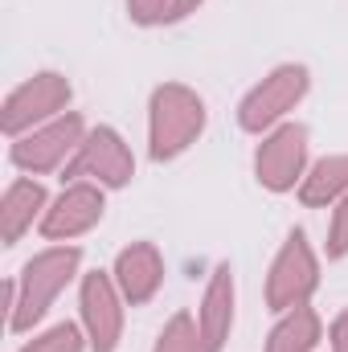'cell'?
<instances>
[{"label":"cell","instance_id":"obj_1","mask_svg":"<svg viewBox=\"0 0 348 352\" xmlns=\"http://www.w3.org/2000/svg\"><path fill=\"white\" fill-rule=\"evenodd\" d=\"M74 250H66V254H45V258H37V263H29L25 270V283H29V295H25V303H21V311L12 316V324L21 328V324H29V320H37L41 311H45V303H50V295L70 278V266H74Z\"/></svg>","mask_w":348,"mask_h":352},{"label":"cell","instance_id":"obj_2","mask_svg":"<svg viewBox=\"0 0 348 352\" xmlns=\"http://www.w3.org/2000/svg\"><path fill=\"white\" fill-rule=\"evenodd\" d=\"M156 107H160V111H156V152L164 156V152L184 148V140L201 127V107H197L188 94H180V90L160 94Z\"/></svg>","mask_w":348,"mask_h":352},{"label":"cell","instance_id":"obj_3","mask_svg":"<svg viewBox=\"0 0 348 352\" xmlns=\"http://www.w3.org/2000/svg\"><path fill=\"white\" fill-rule=\"evenodd\" d=\"M299 90H303V70H279L266 87L246 102V111H242V123L246 127H262V123H270L279 111H287L295 98H299Z\"/></svg>","mask_w":348,"mask_h":352},{"label":"cell","instance_id":"obj_4","mask_svg":"<svg viewBox=\"0 0 348 352\" xmlns=\"http://www.w3.org/2000/svg\"><path fill=\"white\" fill-rule=\"evenodd\" d=\"M74 135H78V119H66V123H58V127H50L45 135H37V140H29V144H17V164H25V168H50V164H58L70 148H74Z\"/></svg>","mask_w":348,"mask_h":352},{"label":"cell","instance_id":"obj_5","mask_svg":"<svg viewBox=\"0 0 348 352\" xmlns=\"http://www.w3.org/2000/svg\"><path fill=\"white\" fill-rule=\"evenodd\" d=\"M62 98H66V87H62L54 74H45V78H33V87H25L21 94H12V102H8V127L17 131L25 119L50 115V111H54Z\"/></svg>","mask_w":348,"mask_h":352},{"label":"cell","instance_id":"obj_6","mask_svg":"<svg viewBox=\"0 0 348 352\" xmlns=\"http://www.w3.org/2000/svg\"><path fill=\"white\" fill-rule=\"evenodd\" d=\"M299 160H303V131H299V127H287V131L266 148V156H262L259 164L266 168V180L283 188L291 176L299 173Z\"/></svg>","mask_w":348,"mask_h":352},{"label":"cell","instance_id":"obj_7","mask_svg":"<svg viewBox=\"0 0 348 352\" xmlns=\"http://www.w3.org/2000/svg\"><path fill=\"white\" fill-rule=\"evenodd\" d=\"M98 197L90 192V188H74L70 197H62V205H58V213L45 221V230L50 234H74V230H83L90 226L94 217H98Z\"/></svg>","mask_w":348,"mask_h":352},{"label":"cell","instance_id":"obj_8","mask_svg":"<svg viewBox=\"0 0 348 352\" xmlns=\"http://www.w3.org/2000/svg\"><path fill=\"white\" fill-rule=\"evenodd\" d=\"M87 320H90V332H94L98 352H111L115 316H111V291H107V283H102V278H90V283H87Z\"/></svg>","mask_w":348,"mask_h":352},{"label":"cell","instance_id":"obj_9","mask_svg":"<svg viewBox=\"0 0 348 352\" xmlns=\"http://www.w3.org/2000/svg\"><path fill=\"white\" fill-rule=\"evenodd\" d=\"M41 205V188L37 184H12L8 201H4V238L17 242V234L25 230V221L33 217V209Z\"/></svg>","mask_w":348,"mask_h":352},{"label":"cell","instance_id":"obj_10","mask_svg":"<svg viewBox=\"0 0 348 352\" xmlns=\"http://www.w3.org/2000/svg\"><path fill=\"white\" fill-rule=\"evenodd\" d=\"M87 164L90 168H102L107 180H123V176H127V160H123L119 140H115L111 131H98L87 144Z\"/></svg>","mask_w":348,"mask_h":352},{"label":"cell","instance_id":"obj_11","mask_svg":"<svg viewBox=\"0 0 348 352\" xmlns=\"http://www.w3.org/2000/svg\"><path fill=\"white\" fill-rule=\"evenodd\" d=\"M312 336H316V320H312L307 311H299L291 324H283V328L274 332L270 352H303L307 344H312Z\"/></svg>","mask_w":348,"mask_h":352},{"label":"cell","instance_id":"obj_12","mask_svg":"<svg viewBox=\"0 0 348 352\" xmlns=\"http://www.w3.org/2000/svg\"><path fill=\"white\" fill-rule=\"evenodd\" d=\"M144 254L148 250H131V254H123V263H119V270H123V283H127V291H131V299H140V295H148L152 291V283H156V266H148L144 270Z\"/></svg>","mask_w":348,"mask_h":352},{"label":"cell","instance_id":"obj_13","mask_svg":"<svg viewBox=\"0 0 348 352\" xmlns=\"http://www.w3.org/2000/svg\"><path fill=\"white\" fill-rule=\"evenodd\" d=\"M226 299H230V291H226V278L213 287V295H209V311H205V320H209V349H217L221 340V332H226V316H230V307H226Z\"/></svg>","mask_w":348,"mask_h":352},{"label":"cell","instance_id":"obj_14","mask_svg":"<svg viewBox=\"0 0 348 352\" xmlns=\"http://www.w3.org/2000/svg\"><path fill=\"white\" fill-rule=\"evenodd\" d=\"M25 352H78V332L70 324H62V328H54L45 340H37L33 349H25Z\"/></svg>","mask_w":348,"mask_h":352},{"label":"cell","instance_id":"obj_15","mask_svg":"<svg viewBox=\"0 0 348 352\" xmlns=\"http://www.w3.org/2000/svg\"><path fill=\"white\" fill-rule=\"evenodd\" d=\"M160 352H197V344L188 340V320L180 316V320H173V328L164 332V344H160Z\"/></svg>","mask_w":348,"mask_h":352},{"label":"cell","instance_id":"obj_16","mask_svg":"<svg viewBox=\"0 0 348 352\" xmlns=\"http://www.w3.org/2000/svg\"><path fill=\"white\" fill-rule=\"evenodd\" d=\"M336 336H340V340H336V349H340V352H348V320L340 324V332H336Z\"/></svg>","mask_w":348,"mask_h":352}]
</instances>
